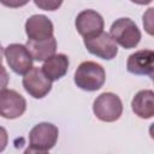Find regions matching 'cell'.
Listing matches in <instances>:
<instances>
[{"mask_svg":"<svg viewBox=\"0 0 154 154\" xmlns=\"http://www.w3.org/2000/svg\"><path fill=\"white\" fill-rule=\"evenodd\" d=\"M73 81L82 90L96 91L103 85L106 81V72L102 65L87 60L78 65L77 70L75 71Z\"/></svg>","mask_w":154,"mask_h":154,"instance_id":"1","label":"cell"},{"mask_svg":"<svg viewBox=\"0 0 154 154\" xmlns=\"http://www.w3.org/2000/svg\"><path fill=\"white\" fill-rule=\"evenodd\" d=\"M59 137L58 128L52 123H38L29 132V148L26 153H47L57 143Z\"/></svg>","mask_w":154,"mask_h":154,"instance_id":"2","label":"cell"},{"mask_svg":"<svg viewBox=\"0 0 154 154\" xmlns=\"http://www.w3.org/2000/svg\"><path fill=\"white\" fill-rule=\"evenodd\" d=\"M109 35L116 43L125 49L135 48L141 41V31L137 24L130 18L116 19L111 25Z\"/></svg>","mask_w":154,"mask_h":154,"instance_id":"3","label":"cell"},{"mask_svg":"<svg viewBox=\"0 0 154 154\" xmlns=\"http://www.w3.org/2000/svg\"><path fill=\"white\" fill-rule=\"evenodd\" d=\"M93 112L101 122L112 123L120 118L123 113V102L117 94L106 91L94 100Z\"/></svg>","mask_w":154,"mask_h":154,"instance_id":"4","label":"cell"},{"mask_svg":"<svg viewBox=\"0 0 154 154\" xmlns=\"http://www.w3.org/2000/svg\"><path fill=\"white\" fill-rule=\"evenodd\" d=\"M83 42L89 53L103 60H112L118 54L117 43L111 37V35L108 32H105L103 30L97 34L85 36Z\"/></svg>","mask_w":154,"mask_h":154,"instance_id":"5","label":"cell"},{"mask_svg":"<svg viewBox=\"0 0 154 154\" xmlns=\"http://www.w3.org/2000/svg\"><path fill=\"white\" fill-rule=\"evenodd\" d=\"M23 76V87L34 99H42L52 90V81L46 77L40 67L32 66Z\"/></svg>","mask_w":154,"mask_h":154,"instance_id":"6","label":"cell"},{"mask_svg":"<svg viewBox=\"0 0 154 154\" xmlns=\"http://www.w3.org/2000/svg\"><path fill=\"white\" fill-rule=\"evenodd\" d=\"M4 54L8 66L17 75H25L32 67L34 59L31 58L25 45L11 43L5 48Z\"/></svg>","mask_w":154,"mask_h":154,"instance_id":"7","label":"cell"},{"mask_svg":"<svg viewBox=\"0 0 154 154\" xmlns=\"http://www.w3.org/2000/svg\"><path fill=\"white\" fill-rule=\"evenodd\" d=\"M26 101L23 95L13 89H4L0 91V117L6 119H16L24 114Z\"/></svg>","mask_w":154,"mask_h":154,"instance_id":"8","label":"cell"},{"mask_svg":"<svg viewBox=\"0 0 154 154\" xmlns=\"http://www.w3.org/2000/svg\"><path fill=\"white\" fill-rule=\"evenodd\" d=\"M126 69L132 75L152 77L154 70V52L152 49H141L130 54L126 61Z\"/></svg>","mask_w":154,"mask_h":154,"instance_id":"9","label":"cell"},{"mask_svg":"<svg viewBox=\"0 0 154 154\" xmlns=\"http://www.w3.org/2000/svg\"><path fill=\"white\" fill-rule=\"evenodd\" d=\"M25 32L29 40L41 41L53 36L54 26L52 20L45 14H34L25 22Z\"/></svg>","mask_w":154,"mask_h":154,"instance_id":"10","label":"cell"},{"mask_svg":"<svg viewBox=\"0 0 154 154\" xmlns=\"http://www.w3.org/2000/svg\"><path fill=\"white\" fill-rule=\"evenodd\" d=\"M75 25L78 34L85 37L102 31L105 22L99 12L94 10H84L77 14Z\"/></svg>","mask_w":154,"mask_h":154,"instance_id":"11","label":"cell"},{"mask_svg":"<svg viewBox=\"0 0 154 154\" xmlns=\"http://www.w3.org/2000/svg\"><path fill=\"white\" fill-rule=\"evenodd\" d=\"M69 65H70V61H69L67 55L63 53H58L46 59L41 70L46 75V77L53 82V81L60 79L67 73Z\"/></svg>","mask_w":154,"mask_h":154,"instance_id":"12","label":"cell"},{"mask_svg":"<svg viewBox=\"0 0 154 154\" xmlns=\"http://www.w3.org/2000/svg\"><path fill=\"white\" fill-rule=\"evenodd\" d=\"M134 113L142 118L149 119L154 116V93L150 89L140 90L131 101Z\"/></svg>","mask_w":154,"mask_h":154,"instance_id":"13","label":"cell"},{"mask_svg":"<svg viewBox=\"0 0 154 154\" xmlns=\"http://www.w3.org/2000/svg\"><path fill=\"white\" fill-rule=\"evenodd\" d=\"M26 49L29 51L31 58L37 61H45L53 54H55L57 51V40L54 36L41 40V41H35V40H29L25 43Z\"/></svg>","mask_w":154,"mask_h":154,"instance_id":"14","label":"cell"},{"mask_svg":"<svg viewBox=\"0 0 154 154\" xmlns=\"http://www.w3.org/2000/svg\"><path fill=\"white\" fill-rule=\"evenodd\" d=\"M64 0H34L35 5L45 11H55L58 10Z\"/></svg>","mask_w":154,"mask_h":154,"instance_id":"15","label":"cell"},{"mask_svg":"<svg viewBox=\"0 0 154 154\" xmlns=\"http://www.w3.org/2000/svg\"><path fill=\"white\" fill-rule=\"evenodd\" d=\"M30 0H0V2L6 6V7H10V8H18V7H22L24 5H26Z\"/></svg>","mask_w":154,"mask_h":154,"instance_id":"16","label":"cell"},{"mask_svg":"<svg viewBox=\"0 0 154 154\" xmlns=\"http://www.w3.org/2000/svg\"><path fill=\"white\" fill-rule=\"evenodd\" d=\"M8 81H10V76L6 71V69L0 64V91L6 89V87L8 84Z\"/></svg>","mask_w":154,"mask_h":154,"instance_id":"17","label":"cell"},{"mask_svg":"<svg viewBox=\"0 0 154 154\" xmlns=\"http://www.w3.org/2000/svg\"><path fill=\"white\" fill-rule=\"evenodd\" d=\"M152 12H153V8H148V12L146 14H143V25H144V28H146V30H147V32L149 35L153 34L152 24H150V22H152Z\"/></svg>","mask_w":154,"mask_h":154,"instance_id":"18","label":"cell"},{"mask_svg":"<svg viewBox=\"0 0 154 154\" xmlns=\"http://www.w3.org/2000/svg\"><path fill=\"white\" fill-rule=\"evenodd\" d=\"M8 143V135L5 128L0 126V153L5 150L6 146Z\"/></svg>","mask_w":154,"mask_h":154,"instance_id":"19","label":"cell"},{"mask_svg":"<svg viewBox=\"0 0 154 154\" xmlns=\"http://www.w3.org/2000/svg\"><path fill=\"white\" fill-rule=\"evenodd\" d=\"M131 2H134V4H137V5H148V4H150L153 0H130Z\"/></svg>","mask_w":154,"mask_h":154,"instance_id":"20","label":"cell"},{"mask_svg":"<svg viewBox=\"0 0 154 154\" xmlns=\"http://www.w3.org/2000/svg\"><path fill=\"white\" fill-rule=\"evenodd\" d=\"M2 55H4V49H2V46H1V43H0V64H1V61H2Z\"/></svg>","mask_w":154,"mask_h":154,"instance_id":"21","label":"cell"}]
</instances>
